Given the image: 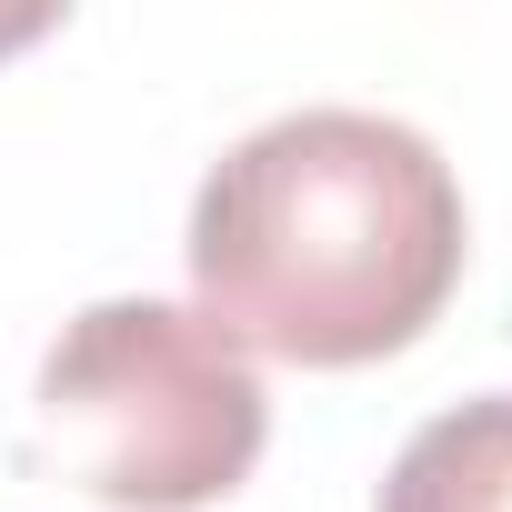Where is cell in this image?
<instances>
[{"label": "cell", "instance_id": "3", "mask_svg": "<svg viewBox=\"0 0 512 512\" xmlns=\"http://www.w3.org/2000/svg\"><path fill=\"white\" fill-rule=\"evenodd\" d=\"M382 512H512V392L432 412L392 452Z\"/></svg>", "mask_w": 512, "mask_h": 512}, {"label": "cell", "instance_id": "1", "mask_svg": "<svg viewBox=\"0 0 512 512\" xmlns=\"http://www.w3.org/2000/svg\"><path fill=\"white\" fill-rule=\"evenodd\" d=\"M191 312L221 322L241 352L302 372H352L452 302L462 282V181L452 161L352 101L282 111L241 131L191 191Z\"/></svg>", "mask_w": 512, "mask_h": 512}, {"label": "cell", "instance_id": "2", "mask_svg": "<svg viewBox=\"0 0 512 512\" xmlns=\"http://www.w3.org/2000/svg\"><path fill=\"white\" fill-rule=\"evenodd\" d=\"M272 442V392L251 352L191 302H91L41 352L31 462L111 512H201L251 482Z\"/></svg>", "mask_w": 512, "mask_h": 512}, {"label": "cell", "instance_id": "4", "mask_svg": "<svg viewBox=\"0 0 512 512\" xmlns=\"http://www.w3.org/2000/svg\"><path fill=\"white\" fill-rule=\"evenodd\" d=\"M51 31V11H41V0H21V11H0V51H21V41H41Z\"/></svg>", "mask_w": 512, "mask_h": 512}]
</instances>
